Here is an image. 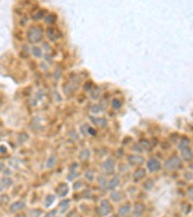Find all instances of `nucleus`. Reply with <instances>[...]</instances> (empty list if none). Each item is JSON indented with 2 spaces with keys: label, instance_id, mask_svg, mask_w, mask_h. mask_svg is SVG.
<instances>
[{
  "label": "nucleus",
  "instance_id": "f257e3e1",
  "mask_svg": "<svg viewBox=\"0 0 193 217\" xmlns=\"http://www.w3.org/2000/svg\"><path fill=\"white\" fill-rule=\"evenodd\" d=\"M181 156L184 157V160L186 161H190L193 158V152L191 150V149L189 148L188 146L184 147V148L181 149Z\"/></svg>",
  "mask_w": 193,
  "mask_h": 217
},
{
  "label": "nucleus",
  "instance_id": "f03ea898",
  "mask_svg": "<svg viewBox=\"0 0 193 217\" xmlns=\"http://www.w3.org/2000/svg\"><path fill=\"white\" fill-rule=\"evenodd\" d=\"M165 166H167V168L171 169V170H173V169H177L181 166V160L178 158V157H172V158H170L168 161H167Z\"/></svg>",
  "mask_w": 193,
  "mask_h": 217
},
{
  "label": "nucleus",
  "instance_id": "7ed1b4c3",
  "mask_svg": "<svg viewBox=\"0 0 193 217\" xmlns=\"http://www.w3.org/2000/svg\"><path fill=\"white\" fill-rule=\"evenodd\" d=\"M159 162H158L155 159H152L150 160V163H149V168H150V170H152L153 172H155V170H158L159 169Z\"/></svg>",
  "mask_w": 193,
  "mask_h": 217
},
{
  "label": "nucleus",
  "instance_id": "20e7f679",
  "mask_svg": "<svg viewBox=\"0 0 193 217\" xmlns=\"http://www.w3.org/2000/svg\"><path fill=\"white\" fill-rule=\"evenodd\" d=\"M23 205H24L22 203H20V202H17V203L14 204L12 207H11V210H12V211H16V210H17V209L23 208Z\"/></svg>",
  "mask_w": 193,
  "mask_h": 217
},
{
  "label": "nucleus",
  "instance_id": "39448f33",
  "mask_svg": "<svg viewBox=\"0 0 193 217\" xmlns=\"http://www.w3.org/2000/svg\"><path fill=\"white\" fill-rule=\"evenodd\" d=\"M188 197L190 198L191 200H193V186L192 187H190V188L188 189Z\"/></svg>",
  "mask_w": 193,
  "mask_h": 217
},
{
  "label": "nucleus",
  "instance_id": "423d86ee",
  "mask_svg": "<svg viewBox=\"0 0 193 217\" xmlns=\"http://www.w3.org/2000/svg\"><path fill=\"white\" fill-rule=\"evenodd\" d=\"M191 168H192V169H193V164H192V165H191Z\"/></svg>",
  "mask_w": 193,
  "mask_h": 217
},
{
  "label": "nucleus",
  "instance_id": "0eeeda50",
  "mask_svg": "<svg viewBox=\"0 0 193 217\" xmlns=\"http://www.w3.org/2000/svg\"><path fill=\"white\" fill-rule=\"evenodd\" d=\"M112 217H115V216H112Z\"/></svg>",
  "mask_w": 193,
  "mask_h": 217
}]
</instances>
